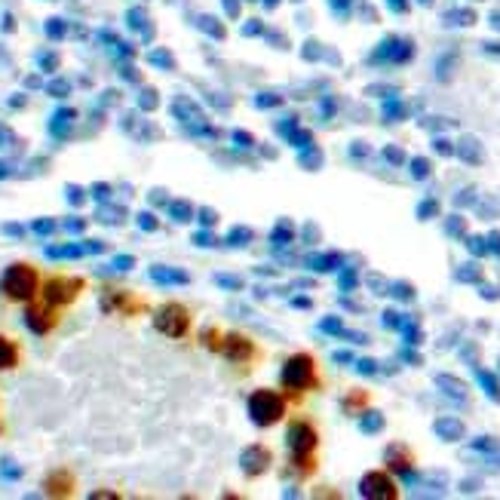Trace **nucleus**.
<instances>
[{"instance_id": "obj_1", "label": "nucleus", "mask_w": 500, "mask_h": 500, "mask_svg": "<svg viewBox=\"0 0 500 500\" xmlns=\"http://www.w3.org/2000/svg\"><path fill=\"white\" fill-rule=\"evenodd\" d=\"M0 292L10 301H31L37 292V271L28 264H13L0 280Z\"/></svg>"}, {"instance_id": "obj_2", "label": "nucleus", "mask_w": 500, "mask_h": 500, "mask_svg": "<svg viewBox=\"0 0 500 500\" xmlns=\"http://www.w3.org/2000/svg\"><path fill=\"white\" fill-rule=\"evenodd\" d=\"M282 412H286V408H282V399L271 390H258L255 397L249 399V415L258 427H271V424L280 421Z\"/></svg>"}, {"instance_id": "obj_3", "label": "nucleus", "mask_w": 500, "mask_h": 500, "mask_svg": "<svg viewBox=\"0 0 500 500\" xmlns=\"http://www.w3.org/2000/svg\"><path fill=\"white\" fill-rule=\"evenodd\" d=\"M156 328H160L163 335H169V338H182L184 332H188L191 326V313L182 308V304H166L160 313H156Z\"/></svg>"}, {"instance_id": "obj_4", "label": "nucleus", "mask_w": 500, "mask_h": 500, "mask_svg": "<svg viewBox=\"0 0 500 500\" xmlns=\"http://www.w3.org/2000/svg\"><path fill=\"white\" fill-rule=\"evenodd\" d=\"M313 380V360L308 353H298L292 360L286 362V369H282V387L286 390H304Z\"/></svg>"}, {"instance_id": "obj_5", "label": "nucleus", "mask_w": 500, "mask_h": 500, "mask_svg": "<svg viewBox=\"0 0 500 500\" xmlns=\"http://www.w3.org/2000/svg\"><path fill=\"white\" fill-rule=\"evenodd\" d=\"M80 289H84V280H49L47 289H43V298L49 304H68L77 298Z\"/></svg>"}, {"instance_id": "obj_6", "label": "nucleus", "mask_w": 500, "mask_h": 500, "mask_svg": "<svg viewBox=\"0 0 500 500\" xmlns=\"http://www.w3.org/2000/svg\"><path fill=\"white\" fill-rule=\"evenodd\" d=\"M289 445H292L295 458L310 454V449L317 445V433H313L310 424H292V427H289Z\"/></svg>"}, {"instance_id": "obj_7", "label": "nucleus", "mask_w": 500, "mask_h": 500, "mask_svg": "<svg viewBox=\"0 0 500 500\" xmlns=\"http://www.w3.org/2000/svg\"><path fill=\"white\" fill-rule=\"evenodd\" d=\"M362 495L365 497H397V485L387 479L384 473H369L362 479Z\"/></svg>"}, {"instance_id": "obj_8", "label": "nucleus", "mask_w": 500, "mask_h": 500, "mask_svg": "<svg viewBox=\"0 0 500 500\" xmlns=\"http://www.w3.org/2000/svg\"><path fill=\"white\" fill-rule=\"evenodd\" d=\"M25 323H28V328H31V332L47 335L49 328L58 323V317L49 308H37V304H34V308H28V313H25Z\"/></svg>"}, {"instance_id": "obj_9", "label": "nucleus", "mask_w": 500, "mask_h": 500, "mask_svg": "<svg viewBox=\"0 0 500 500\" xmlns=\"http://www.w3.org/2000/svg\"><path fill=\"white\" fill-rule=\"evenodd\" d=\"M267 464H271V451L261 449V445H252V449H246V451H243V469H246V473H249V476L264 473Z\"/></svg>"}, {"instance_id": "obj_10", "label": "nucleus", "mask_w": 500, "mask_h": 500, "mask_svg": "<svg viewBox=\"0 0 500 500\" xmlns=\"http://www.w3.org/2000/svg\"><path fill=\"white\" fill-rule=\"evenodd\" d=\"M225 353L230 356V360H237V362H243V360H249L252 353H255V347H252V341L249 338H243V335H230V338L225 341Z\"/></svg>"}, {"instance_id": "obj_11", "label": "nucleus", "mask_w": 500, "mask_h": 500, "mask_svg": "<svg viewBox=\"0 0 500 500\" xmlns=\"http://www.w3.org/2000/svg\"><path fill=\"white\" fill-rule=\"evenodd\" d=\"M16 362H19L16 344H13L10 338H4V335H0V369H13Z\"/></svg>"}, {"instance_id": "obj_12", "label": "nucleus", "mask_w": 500, "mask_h": 500, "mask_svg": "<svg viewBox=\"0 0 500 500\" xmlns=\"http://www.w3.org/2000/svg\"><path fill=\"white\" fill-rule=\"evenodd\" d=\"M47 491H49L52 497L71 495V479H68V476H49V482H47Z\"/></svg>"}, {"instance_id": "obj_13", "label": "nucleus", "mask_w": 500, "mask_h": 500, "mask_svg": "<svg viewBox=\"0 0 500 500\" xmlns=\"http://www.w3.org/2000/svg\"><path fill=\"white\" fill-rule=\"evenodd\" d=\"M154 280H166V282H184L188 276L184 273H169V271H154Z\"/></svg>"}, {"instance_id": "obj_14", "label": "nucleus", "mask_w": 500, "mask_h": 500, "mask_svg": "<svg viewBox=\"0 0 500 500\" xmlns=\"http://www.w3.org/2000/svg\"><path fill=\"white\" fill-rule=\"evenodd\" d=\"M203 341H206V347H212V350H221L225 344L219 341V332H203Z\"/></svg>"}, {"instance_id": "obj_15", "label": "nucleus", "mask_w": 500, "mask_h": 500, "mask_svg": "<svg viewBox=\"0 0 500 500\" xmlns=\"http://www.w3.org/2000/svg\"><path fill=\"white\" fill-rule=\"evenodd\" d=\"M129 264H132V258H117V267H121V271H126Z\"/></svg>"}]
</instances>
